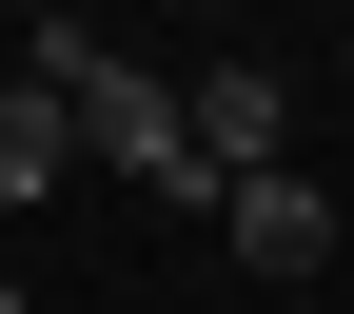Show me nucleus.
I'll use <instances>...</instances> for the list:
<instances>
[{"mask_svg": "<svg viewBox=\"0 0 354 314\" xmlns=\"http://www.w3.org/2000/svg\"><path fill=\"white\" fill-rule=\"evenodd\" d=\"M177 138H197L216 177H276V138H295V79H276V59H216V79H177Z\"/></svg>", "mask_w": 354, "mask_h": 314, "instance_id": "1", "label": "nucleus"}, {"mask_svg": "<svg viewBox=\"0 0 354 314\" xmlns=\"http://www.w3.org/2000/svg\"><path fill=\"white\" fill-rule=\"evenodd\" d=\"M216 216H236L256 275H315V255H335V197H315V177H216Z\"/></svg>", "mask_w": 354, "mask_h": 314, "instance_id": "2", "label": "nucleus"}, {"mask_svg": "<svg viewBox=\"0 0 354 314\" xmlns=\"http://www.w3.org/2000/svg\"><path fill=\"white\" fill-rule=\"evenodd\" d=\"M59 157H79V118L39 99L20 59H0V216H20V197H59Z\"/></svg>", "mask_w": 354, "mask_h": 314, "instance_id": "3", "label": "nucleus"}, {"mask_svg": "<svg viewBox=\"0 0 354 314\" xmlns=\"http://www.w3.org/2000/svg\"><path fill=\"white\" fill-rule=\"evenodd\" d=\"M0 59H20V20H0Z\"/></svg>", "mask_w": 354, "mask_h": 314, "instance_id": "4", "label": "nucleus"}]
</instances>
